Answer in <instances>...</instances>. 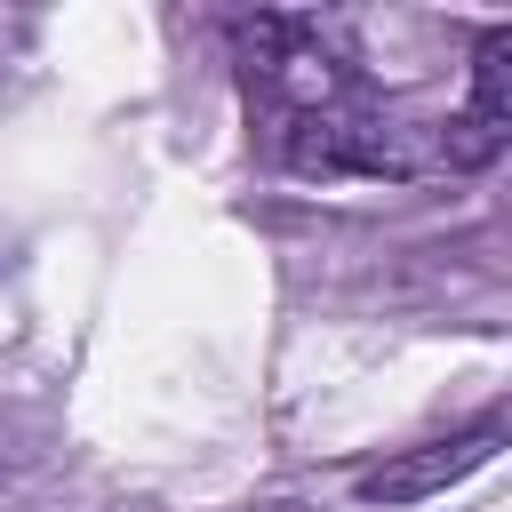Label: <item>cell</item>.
<instances>
[{
    "label": "cell",
    "instance_id": "1",
    "mask_svg": "<svg viewBox=\"0 0 512 512\" xmlns=\"http://www.w3.org/2000/svg\"><path fill=\"white\" fill-rule=\"evenodd\" d=\"M272 152L296 176H416V168H440V136H424L408 112L376 104L368 88L328 104V112L272 128Z\"/></svg>",
    "mask_w": 512,
    "mask_h": 512
},
{
    "label": "cell",
    "instance_id": "2",
    "mask_svg": "<svg viewBox=\"0 0 512 512\" xmlns=\"http://www.w3.org/2000/svg\"><path fill=\"white\" fill-rule=\"evenodd\" d=\"M496 448H512V400H488L480 416H464V424H456V432H440V440L392 448L384 464H368V472L352 480V496H360V504H424V496H440V488L472 480Z\"/></svg>",
    "mask_w": 512,
    "mask_h": 512
},
{
    "label": "cell",
    "instance_id": "3",
    "mask_svg": "<svg viewBox=\"0 0 512 512\" xmlns=\"http://www.w3.org/2000/svg\"><path fill=\"white\" fill-rule=\"evenodd\" d=\"M496 152H512V24L472 40L464 112L440 128V168H488Z\"/></svg>",
    "mask_w": 512,
    "mask_h": 512
}]
</instances>
